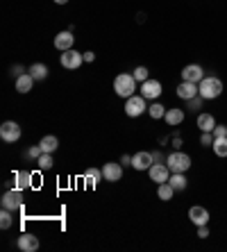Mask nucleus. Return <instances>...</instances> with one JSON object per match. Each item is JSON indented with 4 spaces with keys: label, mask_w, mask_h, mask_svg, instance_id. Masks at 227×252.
I'll return each instance as SVG.
<instances>
[{
    "label": "nucleus",
    "mask_w": 227,
    "mask_h": 252,
    "mask_svg": "<svg viewBox=\"0 0 227 252\" xmlns=\"http://www.w3.org/2000/svg\"><path fill=\"white\" fill-rule=\"evenodd\" d=\"M94 59H96L94 53H84V62H94Z\"/></svg>",
    "instance_id": "nucleus-39"
},
{
    "label": "nucleus",
    "mask_w": 227,
    "mask_h": 252,
    "mask_svg": "<svg viewBox=\"0 0 227 252\" xmlns=\"http://www.w3.org/2000/svg\"><path fill=\"white\" fill-rule=\"evenodd\" d=\"M198 91H200V95H202L204 100H216L218 95L223 94V82L218 80V77H214V75H204L202 82L198 84Z\"/></svg>",
    "instance_id": "nucleus-1"
},
{
    "label": "nucleus",
    "mask_w": 227,
    "mask_h": 252,
    "mask_svg": "<svg viewBox=\"0 0 227 252\" xmlns=\"http://www.w3.org/2000/svg\"><path fill=\"white\" fill-rule=\"evenodd\" d=\"M146 109L148 107H146V98H143V95H130V98L125 100V114H128L130 118L141 116Z\"/></svg>",
    "instance_id": "nucleus-5"
},
{
    "label": "nucleus",
    "mask_w": 227,
    "mask_h": 252,
    "mask_svg": "<svg viewBox=\"0 0 227 252\" xmlns=\"http://www.w3.org/2000/svg\"><path fill=\"white\" fill-rule=\"evenodd\" d=\"M148 114H150L152 118H163V116H166V109H163L159 102H155V105L148 107Z\"/></svg>",
    "instance_id": "nucleus-30"
},
{
    "label": "nucleus",
    "mask_w": 227,
    "mask_h": 252,
    "mask_svg": "<svg viewBox=\"0 0 227 252\" xmlns=\"http://www.w3.org/2000/svg\"><path fill=\"white\" fill-rule=\"evenodd\" d=\"M59 62H62V66H64V68H70V70L80 68L82 62H84V53H77V50H73V48H70V50H64V53H62Z\"/></svg>",
    "instance_id": "nucleus-7"
},
{
    "label": "nucleus",
    "mask_w": 227,
    "mask_h": 252,
    "mask_svg": "<svg viewBox=\"0 0 227 252\" xmlns=\"http://www.w3.org/2000/svg\"><path fill=\"white\" fill-rule=\"evenodd\" d=\"M0 139L7 141V143H16L21 139V125L14 123V121H5L0 125Z\"/></svg>",
    "instance_id": "nucleus-6"
},
{
    "label": "nucleus",
    "mask_w": 227,
    "mask_h": 252,
    "mask_svg": "<svg viewBox=\"0 0 227 252\" xmlns=\"http://www.w3.org/2000/svg\"><path fill=\"white\" fill-rule=\"evenodd\" d=\"M114 91H116V95H121V98L128 100L130 95H134V91H136V80H134L132 73H121V75H116V80H114Z\"/></svg>",
    "instance_id": "nucleus-2"
},
{
    "label": "nucleus",
    "mask_w": 227,
    "mask_h": 252,
    "mask_svg": "<svg viewBox=\"0 0 227 252\" xmlns=\"http://www.w3.org/2000/svg\"><path fill=\"white\" fill-rule=\"evenodd\" d=\"M28 73L34 77V80H46V77H48V66L39 62V64H32V66H30Z\"/></svg>",
    "instance_id": "nucleus-25"
},
{
    "label": "nucleus",
    "mask_w": 227,
    "mask_h": 252,
    "mask_svg": "<svg viewBox=\"0 0 227 252\" xmlns=\"http://www.w3.org/2000/svg\"><path fill=\"white\" fill-rule=\"evenodd\" d=\"M39 146H41L43 153H55V150L59 148V139L57 136H43V139L39 141Z\"/></svg>",
    "instance_id": "nucleus-23"
},
{
    "label": "nucleus",
    "mask_w": 227,
    "mask_h": 252,
    "mask_svg": "<svg viewBox=\"0 0 227 252\" xmlns=\"http://www.w3.org/2000/svg\"><path fill=\"white\" fill-rule=\"evenodd\" d=\"M134 80H136V82H146L148 80V68L146 66H139V68H134Z\"/></svg>",
    "instance_id": "nucleus-31"
},
{
    "label": "nucleus",
    "mask_w": 227,
    "mask_h": 252,
    "mask_svg": "<svg viewBox=\"0 0 227 252\" xmlns=\"http://www.w3.org/2000/svg\"><path fill=\"white\" fill-rule=\"evenodd\" d=\"M202 102H204V98L198 94L195 98L187 100V109H191V112H198V109H202Z\"/></svg>",
    "instance_id": "nucleus-29"
},
{
    "label": "nucleus",
    "mask_w": 227,
    "mask_h": 252,
    "mask_svg": "<svg viewBox=\"0 0 227 252\" xmlns=\"http://www.w3.org/2000/svg\"><path fill=\"white\" fill-rule=\"evenodd\" d=\"M0 205H2V209H9V211H18L21 207H23V191L21 189H9V191H5V195H2V200H0Z\"/></svg>",
    "instance_id": "nucleus-4"
},
{
    "label": "nucleus",
    "mask_w": 227,
    "mask_h": 252,
    "mask_svg": "<svg viewBox=\"0 0 227 252\" xmlns=\"http://www.w3.org/2000/svg\"><path fill=\"white\" fill-rule=\"evenodd\" d=\"M41 155H43V150H41V146H32L28 150V157H32V159H39Z\"/></svg>",
    "instance_id": "nucleus-34"
},
{
    "label": "nucleus",
    "mask_w": 227,
    "mask_h": 252,
    "mask_svg": "<svg viewBox=\"0 0 227 252\" xmlns=\"http://www.w3.org/2000/svg\"><path fill=\"white\" fill-rule=\"evenodd\" d=\"M166 123L170 125V127H177V125H182L184 123V109H177V107H175V109H166Z\"/></svg>",
    "instance_id": "nucleus-20"
},
{
    "label": "nucleus",
    "mask_w": 227,
    "mask_h": 252,
    "mask_svg": "<svg viewBox=\"0 0 227 252\" xmlns=\"http://www.w3.org/2000/svg\"><path fill=\"white\" fill-rule=\"evenodd\" d=\"M221 136H227V125H216L214 127V139H221Z\"/></svg>",
    "instance_id": "nucleus-33"
},
{
    "label": "nucleus",
    "mask_w": 227,
    "mask_h": 252,
    "mask_svg": "<svg viewBox=\"0 0 227 252\" xmlns=\"http://www.w3.org/2000/svg\"><path fill=\"white\" fill-rule=\"evenodd\" d=\"M152 159H155V164H163V161H166V157H163L159 150H155V153H152Z\"/></svg>",
    "instance_id": "nucleus-36"
},
{
    "label": "nucleus",
    "mask_w": 227,
    "mask_h": 252,
    "mask_svg": "<svg viewBox=\"0 0 227 252\" xmlns=\"http://www.w3.org/2000/svg\"><path fill=\"white\" fill-rule=\"evenodd\" d=\"M16 246H18V250H23V252H34V250H39V239L34 234L25 232V234L18 236Z\"/></svg>",
    "instance_id": "nucleus-12"
},
{
    "label": "nucleus",
    "mask_w": 227,
    "mask_h": 252,
    "mask_svg": "<svg viewBox=\"0 0 227 252\" xmlns=\"http://www.w3.org/2000/svg\"><path fill=\"white\" fill-rule=\"evenodd\" d=\"M14 187L21 189V191L32 187V173H28V170H16V173H14Z\"/></svg>",
    "instance_id": "nucleus-18"
},
{
    "label": "nucleus",
    "mask_w": 227,
    "mask_h": 252,
    "mask_svg": "<svg viewBox=\"0 0 227 252\" xmlns=\"http://www.w3.org/2000/svg\"><path fill=\"white\" fill-rule=\"evenodd\" d=\"M34 82H36V80L30 75V73H23L21 77H16V91H18V94H28V91H32Z\"/></svg>",
    "instance_id": "nucleus-19"
},
{
    "label": "nucleus",
    "mask_w": 227,
    "mask_h": 252,
    "mask_svg": "<svg viewBox=\"0 0 227 252\" xmlns=\"http://www.w3.org/2000/svg\"><path fill=\"white\" fill-rule=\"evenodd\" d=\"M36 164H39V168H41V170L53 168V164H55V161H53V153H43L39 159H36Z\"/></svg>",
    "instance_id": "nucleus-28"
},
{
    "label": "nucleus",
    "mask_w": 227,
    "mask_h": 252,
    "mask_svg": "<svg viewBox=\"0 0 227 252\" xmlns=\"http://www.w3.org/2000/svg\"><path fill=\"white\" fill-rule=\"evenodd\" d=\"M168 182H170V187H173L175 191H184V189L189 187V180H187L184 173H170Z\"/></svg>",
    "instance_id": "nucleus-21"
},
{
    "label": "nucleus",
    "mask_w": 227,
    "mask_h": 252,
    "mask_svg": "<svg viewBox=\"0 0 227 252\" xmlns=\"http://www.w3.org/2000/svg\"><path fill=\"white\" fill-rule=\"evenodd\" d=\"M214 153L218 157H227V136H221V139H214Z\"/></svg>",
    "instance_id": "nucleus-26"
},
{
    "label": "nucleus",
    "mask_w": 227,
    "mask_h": 252,
    "mask_svg": "<svg viewBox=\"0 0 227 252\" xmlns=\"http://www.w3.org/2000/svg\"><path fill=\"white\" fill-rule=\"evenodd\" d=\"M102 175H105V182H118L123 177V166L116 161H107L102 166Z\"/></svg>",
    "instance_id": "nucleus-11"
},
{
    "label": "nucleus",
    "mask_w": 227,
    "mask_h": 252,
    "mask_svg": "<svg viewBox=\"0 0 227 252\" xmlns=\"http://www.w3.org/2000/svg\"><path fill=\"white\" fill-rule=\"evenodd\" d=\"M14 223V211L9 209H2V214H0V227L2 229H9Z\"/></svg>",
    "instance_id": "nucleus-27"
},
{
    "label": "nucleus",
    "mask_w": 227,
    "mask_h": 252,
    "mask_svg": "<svg viewBox=\"0 0 227 252\" xmlns=\"http://www.w3.org/2000/svg\"><path fill=\"white\" fill-rule=\"evenodd\" d=\"M55 2H57V5H66V2H68V0H55Z\"/></svg>",
    "instance_id": "nucleus-40"
},
{
    "label": "nucleus",
    "mask_w": 227,
    "mask_h": 252,
    "mask_svg": "<svg viewBox=\"0 0 227 252\" xmlns=\"http://www.w3.org/2000/svg\"><path fill=\"white\" fill-rule=\"evenodd\" d=\"M141 95L146 100H155L162 95V82L159 80H150L148 77L146 82H141Z\"/></svg>",
    "instance_id": "nucleus-8"
},
{
    "label": "nucleus",
    "mask_w": 227,
    "mask_h": 252,
    "mask_svg": "<svg viewBox=\"0 0 227 252\" xmlns=\"http://www.w3.org/2000/svg\"><path fill=\"white\" fill-rule=\"evenodd\" d=\"M152 164H155L152 153H136V155H132V168L134 170H150Z\"/></svg>",
    "instance_id": "nucleus-13"
},
{
    "label": "nucleus",
    "mask_w": 227,
    "mask_h": 252,
    "mask_svg": "<svg viewBox=\"0 0 227 252\" xmlns=\"http://www.w3.org/2000/svg\"><path fill=\"white\" fill-rule=\"evenodd\" d=\"M73 41H75V36L70 34V30L68 32H59V34L55 36V48L64 53V50H70V48H73Z\"/></svg>",
    "instance_id": "nucleus-17"
},
{
    "label": "nucleus",
    "mask_w": 227,
    "mask_h": 252,
    "mask_svg": "<svg viewBox=\"0 0 227 252\" xmlns=\"http://www.w3.org/2000/svg\"><path fill=\"white\" fill-rule=\"evenodd\" d=\"M202 77H204V70H202V66H198V64H189L182 68V80H184V82L200 84Z\"/></svg>",
    "instance_id": "nucleus-9"
},
{
    "label": "nucleus",
    "mask_w": 227,
    "mask_h": 252,
    "mask_svg": "<svg viewBox=\"0 0 227 252\" xmlns=\"http://www.w3.org/2000/svg\"><path fill=\"white\" fill-rule=\"evenodd\" d=\"M166 166L170 168V173H187L191 168V157L187 153H180V150H175L173 155L166 157Z\"/></svg>",
    "instance_id": "nucleus-3"
},
{
    "label": "nucleus",
    "mask_w": 227,
    "mask_h": 252,
    "mask_svg": "<svg viewBox=\"0 0 227 252\" xmlns=\"http://www.w3.org/2000/svg\"><path fill=\"white\" fill-rule=\"evenodd\" d=\"M12 73H14V75H16V77H21V75H23V66H14V68H12Z\"/></svg>",
    "instance_id": "nucleus-38"
},
{
    "label": "nucleus",
    "mask_w": 227,
    "mask_h": 252,
    "mask_svg": "<svg viewBox=\"0 0 227 252\" xmlns=\"http://www.w3.org/2000/svg\"><path fill=\"white\" fill-rule=\"evenodd\" d=\"M157 195H159V200H163V202H168V200H173L175 189L170 187V182H162V184L157 187Z\"/></svg>",
    "instance_id": "nucleus-24"
},
{
    "label": "nucleus",
    "mask_w": 227,
    "mask_h": 252,
    "mask_svg": "<svg viewBox=\"0 0 227 252\" xmlns=\"http://www.w3.org/2000/svg\"><path fill=\"white\" fill-rule=\"evenodd\" d=\"M148 175H150L152 182H157V184L168 182V177H170V168H168L166 164H152V166H150V170H148Z\"/></svg>",
    "instance_id": "nucleus-10"
},
{
    "label": "nucleus",
    "mask_w": 227,
    "mask_h": 252,
    "mask_svg": "<svg viewBox=\"0 0 227 252\" xmlns=\"http://www.w3.org/2000/svg\"><path fill=\"white\" fill-rule=\"evenodd\" d=\"M177 98H182V100H191V98H195V95L200 94L198 91V84H193V82H184L182 80V84H177Z\"/></svg>",
    "instance_id": "nucleus-15"
},
{
    "label": "nucleus",
    "mask_w": 227,
    "mask_h": 252,
    "mask_svg": "<svg viewBox=\"0 0 227 252\" xmlns=\"http://www.w3.org/2000/svg\"><path fill=\"white\" fill-rule=\"evenodd\" d=\"M209 236V227L207 225H200L198 227V239H207Z\"/></svg>",
    "instance_id": "nucleus-35"
},
{
    "label": "nucleus",
    "mask_w": 227,
    "mask_h": 252,
    "mask_svg": "<svg viewBox=\"0 0 227 252\" xmlns=\"http://www.w3.org/2000/svg\"><path fill=\"white\" fill-rule=\"evenodd\" d=\"M102 168H87V173H84V180H87L89 187H96L98 182H102Z\"/></svg>",
    "instance_id": "nucleus-22"
},
{
    "label": "nucleus",
    "mask_w": 227,
    "mask_h": 252,
    "mask_svg": "<svg viewBox=\"0 0 227 252\" xmlns=\"http://www.w3.org/2000/svg\"><path fill=\"white\" fill-rule=\"evenodd\" d=\"M189 218H191V223L195 225V227H200V225H207L209 223V211L204 209V207L195 205L189 209Z\"/></svg>",
    "instance_id": "nucleus-14"
},
{
    "label": "nucleus",
    "mask_w": 227,
    "mask_h": 252,
    "mask_svg": "<svg viewBox=\"0 0 227 252\" xmlns=\"http://www.w3.org/2000/svg\"><path fill=\"white\" fill-rule=\"evenodd\" d=\"M121 164H123V166H132V157H130V155H123Z\"/></svg>",
    "instance_id": "nucleus-37"
},
{
    "label": "nucleus",
    "mask_w": 227,
    "mask_h": 252,
    "mask_svg": "<svg viewBox=\"0 0 227 252\" xmlns=\"http://www.w3.org/2000/svg\"><path fill=\"white\" fill-rule=\"evenodd\" d=\"M195 125L200 127V132H214V127H216V118H214V114L200 112V114H198V121H195Z\"/></svg>",
    "instance_id": "nucleus-16"
},
{
    "label": "nucleus",
    "mask_w": 227,
    "mask_h": 252,
    "mask_svg": "<svg viewBox=\"0 0 227 252\" xmlns=\"http://www.w3.org/2000/svg\"><path fill=\"white\" fill-rule=\"evenodd\" d=\"M200 146H204V148L214 146V132H202V136H200Z\"/></svg>",
    "instance_id": "nucleus-32"
}]
</instances>
